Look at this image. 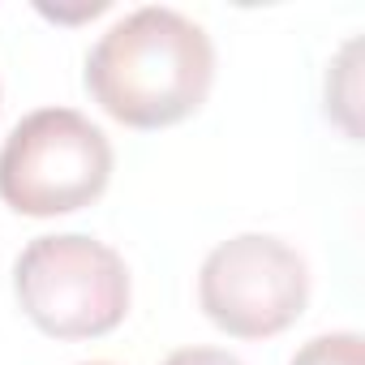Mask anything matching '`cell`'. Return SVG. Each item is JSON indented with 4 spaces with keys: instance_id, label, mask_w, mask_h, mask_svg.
<instances>
[{
    "instance_id": "obj_7",
    "label": "cell",
    "mask_w": 365,
    "mask_h": 365,
    "mask_svg": "<svg viewBox=\"0 0 365 365\" xmlns=\"http://www.w3.org/2000/svg\"><path fill=\"white\" fill-rule=\"evenodd\" d=\"M82 365H108V361H82Z\"/></svg>"
},
{
    "instance_id": "obj_2",
    "label": "cell",
    "mask_w": 365,
    "mask_h": 365,
    "mask_svg": "<svg viewBox=\"0 0 365 365\" xmlns=\"http://www.w3.org/2000/svg\"><path fill=\"white\" fill-rule=\"evenodd\" d=\"M112 176V142L73 108H39L0 150V198L18 215L52 220L91 207Z\"/></svg>"
},
{
    "instance_id": "obj_1",
    "label": "cell",
    "mask_w": 365,
    "mask_h": 365,
    "mask_svg": "<svg viewBox=\"0 0 365 365\" xmlns=\"http://www.w3.org/2000/svg\"><path fill=\"white\" fill-rule=\"evenodd\" d=\"M215 78V48L185 14L150 5L120 18L86 56L91 99L129 129H163L194 116Z\"/></svg>"
},
{
    "instance_id": "obj_4",
    "label": "cell",
    "mask_w": 365,
    "mask_h": 365,
    "mask_svg": "<svg viewBox=\"0 0 365 365\" xmlns=\"http://www.w3.org/2000/svg\"><path fill=\"white\" fill-rule=\"evenodd\" d=\"M202 314L237 339L288 331L309 301V267L279 237L245 232L215 245L198 275Z\"/></svg>"
},
{
    "instance_id": "obj_5",
    "label": "cell",
    "mask_w": 365,
    "mask_h": 365,
    "mask_svg": "<svg viewBox=\"0 0 365 365\" xmlns=\"http://www.w3.org/2000/svg\"><path fill=\"white\" fill-rule=\"evenodd\" d=\"M292 365H361V335L352 331L318 335L292 356Z\"/></svg>"
},
{
    "instance_id": "obj_3",
    "label": "cell",
    "mask_w": 365,
    "mask_h": 365,
    "mask_svg": "<svg viewBox=\"0 0 365 365\" xmlns=\"http://www.w3.org/2000/svg\"><path fill=\"white\" fill-rule=\"evenodd\" d=\"M14 288L26 318L52 339H95L129 314L125 258L82 232L35 237L14 267Z\"/></svg>"
},
{
    "instance_id": "obj_6",
    "label": "cell",
    "mask_w": 365,
    "mask_h": 365,
    "mask_svg": "<svg viewBox=\"0 0 365 365\" xmlns=\"http://www.w3.org/2000/svg\"><path fill=\"white\" fill-rule=\"evenodd\" d=\"M163 365H241V361L232 352H220V348H180Z\"/></svg>"
}]
</instances>
